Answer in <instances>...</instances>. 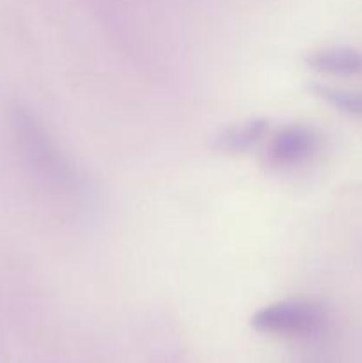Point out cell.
Wrapping results in <instances>:
<instances>
[{
    "mask_svg": "<svg viewBox=\"0 0 362 363\" xmlns=\"http://www.w3.org/2000/svg\"><path fill=\"white\" fill-rule=\"evenodd\" d=\"M13 130L25 158L43 177L62 188L73 186L75 170L66 162L62 152L57 151L55 144L50 140L34 113L23 106H16L13 110Z\"/></svg>",
    "mask_w": 362,
    "mask_h": 363,
    "instance_id": "1",
    "label": "cell"
},
{
    "mask_svg": "<svg viewBox=\"0 0 362 363\" xmlns=\"http://www.w3.org/2000/svg\"><path fill=\"white\" fill-rule=\"evenodd\" d=\"M327 321L325 308L311 300H284L265 305L251 318L258 333L284 339L314 335Z\"/></svg>",
    "mask_w": 362,
    "mask_h": 363,
    "instance_id": "2",
    "label": "cell"
},
{
    "mask_svg": "<svg viewBox=\"0 0 362 363\" xmlns=\"http://www.w3.org/2000/svg\"><path fill=\"white\" fill-rule=\"evenodd\" d=\"M319 135L305 124H287L280 128L263 152V162L268 169L286 170L307 163L319 149Z\"/></svg>",
    "mask_w": 362,
    "mask_h": 363,
    "instance_id": "3",
    "label": "cell"
},
{
    "mask_svg": "<svg viewBox=\"0 0 362 363\" xmlns=\"http://www.w3.org/2000/svg\"><path fill=\"white\" fill-rule=\"evenodd\" d=\"M270 121L265 117H248L240 123L220 128L212 137L209 147L219 155L236 156L252 151L268 135Z\"/></svg>",
    "mask_w": 362,
    "mask_h": 363,
    "instance_id": "4",
    "label": "cell"
},
{
    "mask_svg": "<svg viewBox=\"0 0 362 363\" xmlns=\"http://www.w3.org/2000/svg\"><path fill=\"white\" fill-rule=\"evenodd\" d=\"M305 66L329 77H361L362 50L353 46H323L305 55Z\"/></svg>",
    "mask_w": 362,
    "mask_h": 363,
    "instance_id": "5",
    "label": "cell"
},
{
    "mask_svg": "<svg viewBox=\"0 0 362 363\" xmlns=\"http://www.w3.org/2000/svg\"><path fill=\"white\" fill-rule=\"evenodd\" d=\"M311 92L325 105L332 106L344 116L362 119V89L336 87L327 84H312Z\"/></svg>",
    "mask_w": 362,
    "mask_h": 363,
    "instance_id": "6",
    "label": "cell"
}]
</instances>
